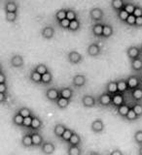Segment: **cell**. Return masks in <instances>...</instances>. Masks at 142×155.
<instances>
[{
	"mask_svg": "<svg viewBox=\"0 0 142 155\" xmlns=\"http://www.w3.org/2000/svg\"><path fill=\"white\" fill-rule=\"evenodd\" d=\"M130 67L131 69L135 72H139L142 70V58L137 57L135 59H133L130 62Z\"/></svg>",
	"mask_w": 142,
	"mask_h": 155,
	"instance_id": "d6986e66",
	"label": "cell"
},
{
	"mask_svg": "<svg viewBox=\"0 0 142 155\" xmlns=\"http://www.w3.org/2000/svg\"><path fill=\"white\" fill-rule=\"evenodd\" d=\"M22 144L24 147H33V140L31 137V133L24 134L22 138Z\"/></svg>",
	"mask_w": 142,
	"mask_h": 155,
	"instance_id": "ac0fdd59",
	"label": "cell"
},
{
	"mask_svg": "<svg viewBox=\"0 0 142 155\" xmlns=\"http://www.w3.org/2000/svg\"><path fill=\"white\" fill-rule=\"evenodd\" d=\"M140 51H141V55H142V46H141V48H140Z\"/></svg>",
	"mask_w": 142,
	"mask_h": 155,
	"instance_id": "680465c9",
	"label": "cell"
},
{
	"mask_svg": "<svg viewBox=\"0 0 142 155\" xmlns=\"http://www.w3.org/2000/svg\"><path fill=\"white\" fill-rule=\"evenodd\" d=\"M68 144L69 145H79L80 143H81V138H80V136L78 135L77 133L74 132V134H73L71 136V138L70 140H68Z\"/></svg>",
	"mask_w": 142,
	"mask_h": 155,
	"instance_id": "d6a6232c",
	"label": "cell"
},
{
	"mask_svg": "<svg viewBox=\"0 0 142 155\" xmlns=\"http://www.w3.org/2000/svg\"><path fill=\"white\" fill-rule=\"evenodd\" d=\"M110 154L111 155H123V152H122L120 149H114L110 152Z\"/></svg>",
	"mask_w": 142,
	"mask_h": 155,
	"instance_id": "11a10c76",
	"label": "cell"
},
{
	"mask_svg": "<svg viewBox=\"0 0 142 155\" xmlns=\"http://www.w3.org/2000/svg\"><path fill=\"white\" fill-rule=\"evenodd\" d=\"M103 25L104 23L96 22L92 27V32L95 37H102V32H103Z\"/></svg>",
	"mask_w": 142,
	"mask_h": 155,
	"instance_id": "9a60e30c",
	"label": "cell"
},
{
	"mask_svg": "<svg viewBox=\"0 0 142 155\" xmlns=\"http://www.w3.org/2000/svg\"><path fill=\"white\" fill-rule=\"evenodd\" d=\"M33 116H34V115L27 116V117H24L23 127H26V128H29V127H30L31 122H32V118H33Z\"/></svg>",
	"mask_w": 142,
	"mask_h": 155,
	"instance_id": "681fc988",
	"label": "cell"
},
{
	"mask_svg": "<svg viewBox=\"0 0 142 155\" xmlns=\"http://www.w3.org/2000/svg\"><path fill=\"white\" fill-rule=\"evenodd\" d=\"M52 81H53V75L50 72V70H49L47 73L42 75V84L46 85V84H52Z\"/></svg>",
	"mask_w": 142,
	"mask_h": 155,
	"instance_id": "1f68e13d",
	"label": "cell"
},
{
	"mask_svg": "<svg viewBox=\"0 0 142 155\" xmlns=\"http://www.w3.org/2000/svg\"><path fill=\"white\" fill-rule=\"evenodd\" d=\"M69 24H70V21L68 18H64V19H62V21H58V25H60V27H61L63 29H68V27H69Z\"/></svg>",
	"mask_w": 142,
	"mask_h": 155,
	"instance_id": "c3c4849f",
	"label": "cell"
},
{
	"mask_svg": "<svg viewBox=\"0 0 142 155\" xmlns=\"http://www.w3.org/2000/svg\"><path fill=\"white\" fill-rule=\"evenodd\" d=\"M18 113L21 114L23 116V117H27V116L33 115L32 114V111L30 110V109L26 108V107H22V108H19V110H18Z\"/></svg>",
	"mask_w": 142,
	"mask_h": 155,
	"instance_id": "8d00e7d4",
	"label": "cell"
},
{
	"mask_svg": "<svg viewBox=\"0 0 142 155\" xmlns=\"http://www.w3.org/2000/svg\"><path fill=\"white\" fill-rule=\"evenodd\" d=\"M87 81V79L84 75L77 74L72 78V84L75 87H82L84 86Z\"/></svg>",
	"mask_w": 142,
	"mask_h": 155,
	"instance_id": "ba28073f",
	"label": "cell"
},
{
	"mask_svg": "<svg viewBox=\"0 0 142 155\" xmlns=\"http://www.w3.org/2000/svg\"><path fill=\"white\" fill-rule=\"evenodd\" d=\"M45 95L48 100H50L52 102H57V100L61 97L60 89L56 88V87H50V88H48L46 90Z\"/></svg>",
	"mask_w": 142,
	"mask_h": 155,
	"instance_id": "3957f363",
	"label": "cell"
},
{
	"mask_svg": "<svg viewBox=\"0 0 142 155\" xmlns=\"http://www.w3.org/2000/svg\"><path fill=\"white\" fill-rule=\"evenodd\" d=\"M29 80L33 81L34 84H42V75L33 69L29 74Z\"/></svg>",
	"mask_w": 142,
	"mask_h": 155,
	"instance_id": "44dd1931",
	"label": "cell"
},
{
	"mask_svg": "<svg viewBox=\"0 0 142 155\" xmlns=\"http://www.w3.org/2000/svg\"><path fill=\"white\" fill-rule=\"evenodd\" d=\"M96 100L92 95H84L82 98V105L85 108H92L96 104Z\"/></svg>",
	"mask_w": 142,
	"mask_h": 155,
	"instance_id": "52a82bcc",
	"label": "cell"
},
{
	"mask_svg": "<svg viewBox=\"0 0 142 155\" xmlns=\"http://www.w3.org/2000/svg\"><path fill=\"white\" fill-rule=\"evenodd\" d=\"M57 106L60 109H61V110H63V109H66L67 107H68V105H69V103H70V100L69 99H67V98H64V97H60L57 100Z\"/></svg>",
	"mask_w": 142,
	"mask_h": 155,
	"instance_id": "cb8c5ba5",
	"label": "cell"
},
{
	"mask_svg": "<svg viewBox=\"0 0 142 155\" xmlns=\"http://www.w3.org/2000/svg\"><path fill=\"white\" fill-rule=\"evenodd\" d=\"M10 62H11V65L15 68H21L23 66V58L22 55L19 54H15L12 56L11 60H10Z\"/></svg>",
	"mask_w": 142,
	"mask_h": 155,
	"instance_id": "5bb4252c",
	"label": "cell"
},
{
	"mask_svg": "<svg viewBox=\"0 0 142 155\" xmlns=\"http://www.w3.org/2000/svg\"><path fill=\"white\" fill-rule=\"evenodd\" d=\"M67 59L71 64H79L83 60V56L81 53L76 51H71L67 53Z\"/></svg>",
	"mask_w": 142,
	"mask_h": 155,
	"instance_id": "277c9868",
	"label": "cell"
},
{
	"mask_svg": "<svg viewBox=\"0 0 142 155\" xmlns=\"http://www.w3.org/2000/svg\"><path fill=\"white\" fill-rule=\"evenodd\" d=\"M113 35V27L108 23H105L103 25V32H102V37L109 38Z\"/></svg>",
	"mask_w": 142,
	"mask_h": 155,
	"instance_id": "4316f807",
	"label": "cell"
},
{
	"mask_svg": "<svg viewBox=\"0 0 142 155\" xmlns=\"http://www.w3.org/2000/svg\"><path fill=\"white\" fill-rule=\"evenodd\" d=\"M131 97L135 101H141L142 100V87L138 86L136 88L131 90Z\"/></svg>",
	"mask_w": 142,
	"mask_h": 155,
	"instance_id": "484cf974",
	"label": "cell"
},
{
	"mask_svg": "<svg viewBox=\"0 0 142 155\" xmlns=\"http://www.w3.org/2000/svg\"><path fill=\"white\" fill-rule=\"evenodd\" d=\"M138 153H139L140 155H142V144L140 145V147H139V150H138Z\"/></svg>",
	"mask_w": 142,
	"mask_h": 155,
	"instance_id": "6f0895ef",
	"label": "cell"
},
{
	"mask_svg": "<svg viewBox=\"0 0 142 155\" xmlns=\"http://www.w3.org/2000/svg\"><path fill=\"white\" fill-rule=\"evenodd\" d=\"M42 120L38 117V116H35L34 115L33 116V118H32V122H31V125H30V128L32 131H37L39 130L41 127H42Z\"/></svg>",
	"mask_w": 142,
	"mask_h": 155,
	"instance_id": "7402d4cb",
	"label": "cell"
},
{
	"mask_svg": "<svg viewBox=\"0 0 142 155\" xmlns=\"http://www.w3.org/2000/svg\"><path fill=\"white\" fill-rule=\"evenodd\" d=\"M60 93H61V97H64V98L71 100L72 96H73V90L70 88V87H63V88L60 89Z\"/></svg>",
	"mask_w": 142,
	"mask_h": 155,
	"instance_id": "83f0119b",
	"label": "cell"
},
{
	"mask_svg": "<svg viewBox=\"0 0 142 155\" xmlns=\"http://www.w3.org/2000/svg\"><path fill=\"white\" fill-rule=\"evenodd\" d=\"M97 104L102 107H108L112 104V94L108 92L102 93L99 98H97Z\"/></svg>",
	"mask_w": 142,
	"mask_h": 155,
	"instance_id": "6da1fadb",
	"label": "cell"
},
{
	"mask_svg": "<svg viewBox=\"0 0 142 155\" xmlns=\"http://www.w3.org/2000/svg\"><path fill=\"white\" fill-rule=\"evenodd\" d=\"M125 104V98H124V94L121 93V92H117V93L112 95V105L116 108H118L121 105Z\"/></svg>",
	"mask_w": 142,
	"mask_h": 155,
	"instance_id": "9c48e42d",
	"label": "cell"
},
{
	"mask_svg": "<svg viewBox=\"0 0 142 155\" xmlns=\"http://www.w3.org/2000/svg\"><path fill=\"white\" fill-rule=\"evenodd\" d=\"M6 82V76L3 73V71L0 72V84H5Z\"/></svg>",
	"mask_w": 142,
	"mask_h": 155,
	"instance_id": "db71d44e",
	"label": "cell"
},
{
	"mask_svg": "<svg viewBox=\"0 0 142 155\" xmlns=\"http://www.w3.org/2000/svg\"><path fill=\"white\" fill-rule=\"evenodd\" d=\"M141 81H142V75H141Z\"/></svg>",
	"mask_w": 142,
	"mask_h": 155,
	"instance_id": "91938a15",
	"label": "cell"
},
{
	"mask_svg": "<svg viewBox=\"0 0 142 155\" xmlns=\"http://www.w3.org/2000/svg\"><path fill=\"white\" fill-rule=\"evenodd\" d=\"M80 28V21L78 19H73V21H70V24L69 27H68V30L69 31H77L79 30Z\"/></svg>",
	"mask_w": 142,
	"mask_h": 155,
	"instance_id": "d590c367",
	"label": "cell"
},
{
	"mask_svg": "<svg viewBox=\"0 0 142 155\" xmlns=\"http://www.w3.org/2000/svg\"><path fill=\"white\" fill-rule=\"evenodd\" d=\"M74 134V131L69 129V128H66V130L64 131V133H63V135L61 136V140H65V142H68V140H70L71 138V136Z\"/></svg>",
	"mask_w": 142,
	"mask_h": 155,
	"instance_id": "74e56055",
	"label": "cell"
},
{
	"mask_svg": "<svg viewBox=\"0 0 142 155\" xmlns=\"http://www.w3.org/2000/svg\"><path fill=\"white\" fill-rule=\"evenodd\" d=\"M126 82H128V86H129V90H133L136 87L140 86V81L137 76L135 75H131L130 76L128 79H126Z\"/></svg>",
	"mask_w": 142,
	"mask_h": 155,
	"instance_id": "30bf717a",
	"label": "cell"
},
{
	"mask_svg": "<svg viewBox=\"0 0 142 155\" xmlns=\"http://www.w3.org/2000/svg\"><path fill=\"white\" fill-rule=\"evenodd\" d=\"M23 119H24L23 116L21 114H19V113H17L16 114L13 116L12 122L15 125H16V126H23Z\"/></svg>",
	"mask_w": 142,
	"mask_h": 155,
	"instance_id": "4dcf8cb0",
	"label": "cell"
},
{
	"mask_svg": "<svg viewBox=\"0 0 142 155\" xmlns=\"http://www.w3.org/2000/svg\"><path fill=\"white\" fill-rule=\"evenodd\" d=\"M41 35L44 39L50 40L55 35V28L53 26H45L41 30Z\"/></svg>",
	"mask_w": 142,
	"mask_h": 155,
	"instance_id": "4fadbf2b",
	"label": "cell"
},
{
	"mask_svg": "<svg viewBox=\"0 0 142 155\" xmlns=\"http://www.w3.org/2000/svg\"><path fill=\"white\" fill-rule=\"evenodd\" d=\"M91 129L92 132L95 133H101L102 131L104 130V123L102 119L97 118L95 120H94L91 124Z\"/></svg>",
	"mask_w": 142,
	"mask_h": 155,
	"instance_id": "8992f818",
	"label": "cell"
},
{
	"mask_svg": "<svg viewBox=\"0 0 142 155\" xmlns=\"http://www.w3.org/2000/svg\"><path fill=\"white\" fill-rule=\"evenodd\" d=\"M131 108L134 110L136 114L138 115V117L142 116V104H140V103H135L133 107H131Z\"/></svg>",
	"mask_w": 142,
	"mask_h": 155,
	"instance_id": "f6af8a7d",
	"label": "cell"
},
{
	"mask_svg": "<svg viewBox=\"0 0 142 155\" xmlns=\"http://www.w3.org/2000/svg\"><path fill=\"white\" fill-rule=\"evenodd\" d=\"M67 127H65V125H63L61 123H57L56 126L54 127V134H55L56 137L57 138H61V136L64 133V131L66 130Z\"/></svg>",
	"mask_w": 142,
	"mask_h": 155,
	"instance_id": "ffe728a7",
	"label": "cell"
},
{
	"mask_svg": "<svg viewBox=\"0 0 142 155\" xmlns=\"http://www.w3.org/2000/svg\"><path fill=\"white\" fill-rule=\"evenodd\" d=\"M133 15L135 17H142V7L139 6V5H135Z\"/></svg>",
	"mask_w": 142,
	"mask_h": 155,
	"instance_id": "f907efd6",
	"label": "cell"
},
{
	"mask_svg": "<svg viewBox=\"0 0 142 155\" xmlns=\"http://www.w3.org/2000/svg\"><path fill=\"white\" fill-rule=\"evenodd\" d=\"M66 11H67V9H61V10H58V11L56 13L55 18L57 21V22L62 21V19L66 18Z\"/></svg>",
	"mask_w": 142,
	"mask_h": 155,
	"instance_id": "e575fe53",
	"label": "cell"
},
{
	"mask_svg": "<svg viewBox=\"0 0 142 155\" xmlns=\"http://www.w3.org/2000/svg\"><path fill=\"white\" fill-rule=\"evenodd\" d=\"M82 153V149L79 145H69L67 149L68 155H80Z\"/></svg>",
	"mask_w": 142,
	"mask_h": 155,
	"instance_id": "f546056e",
	"label": "cell"
},
{
	"mask_svg": "<svg viewBox=\"0 0 142 155\" xmlns=\"http://www.w3.org/2000/svg\"><path fill=\"white\" fill-rule=\"evenodd\" d=\"M31 137L33 140V145L34 147H41L44 143L43 136L41 134H39L38 132H33L31 133Z\"/></svg>",
	"mask_w": 142,
	"mask_h": 155,
	"instance_id": "2e32d148",
	"label": "cell"
},
{
	"mask_svg": "<svg viewBox=\"0 0 142 155\" xmlns=\"http://www.w3.org/2000/svg\"><path fill=\"white\" fill-rule=\"evenodd\" d=\"M130 108L131 107H130L129 105L123 104V105H121L120 107L117 108V113H118V114L120 116H122V117H126V114H128V113H129V110H130Z\"/></svg>",
	"mask_w": 142,
	"mask_h": 155,
	"instance_id": "603a6c76",
	"label": "cell"
},
{
	"mask_svg": "<svg viewBox=\"0 0 142 155\" xmlns=\"http://www.w3.org/2000/svg\"><path fill=\"white\" fill-rule=\"evenodd\" d=\"M135 26L136 27H142V17H136Z\"/></svg>",
	"mask_w": 142,
	"mask_h": 155,
	"instance_id": "816d5d0a",
	"label": "cell"
},
{
	"mask_svg": "<svg viewBox=\"0 0 142 155\" xmlns=\"http://www.w3.org/2000/svg\"><path fill=\"white\" fill-rule=\"evenodd\" d=\"M106 92L110 94H115L118 92V81H111L106 84Z\"/></svg>",
	"mask_w": 142,
	"mask_h": 155,
	"instance_id": "e0dca14e",
	"label": "cell"
},
{
	"mask_svg": "<svg viewBox=\"0 0 142 155\" xmlns=\"http://www.w3.org/2000/svg\"><path fill=\"white\" fill-rule=\"evenodd\" d=\"M135 19H136V17L133 14H130L128 17V18H126V23L129 24V25H130V26H135Z\"/></svg>",
	"mask_w": 142,
	"mask_h": 155,
	"instance_id": "bcb514c9",
	"label": "cell"
},
{
	"mask_svg": "<svg viewBox=\"0 0 142 155\" xmlns=\"http://www.w3.org/2000/svg\"><path fill=\"white\" fill-rule=\"evenodd\" d=\"M4 10L5 12H15L17 13L18 12V5L16 2L14 1H9L5 3V6H4Z\"/></svg>",
	"mask_w": 142,
	"mask_h": 155,
	"instance_id": "d4e9b609",
	"label": "cell"
},
{
	"mask_svg": "<svg viewBox=\"0 0 142 155\" xmlns=\"http://www.w3.org/2000/svg\"><path fill=\"white\" fill-rule=\"evenodd\" d=\"M126 90H129V86H128V82L126 80H120L118 81V92L121 93H124Z\"/></svg>",
	"mask_w": 142,
	"mask_h": 155,
	"instance_id": "836d02e7",
	"label": "cell"
},
{
	"mask_svg": "<svg viewBox=\"0 0 142 155\" xmlns=\"http://www.w3.org/2000/svg\"><path fill=\"white\" fill-rule=\"evenodd\" d=\"M124 9H125L126 11L128 12L130 15V14H133L134 9H135V5L133 4V3H126V4H125Z\"/></svg>",
	"mask_w": 142,
	"mask_h": 155,
	"instance_id": "7dc6e473",
	"label": "cell"
},
{
	"mask_svg": "<svg viewBox=\"0 0 142 155\" xmlns=\"http://www.w3.org/2000/svg\"><path fill=\"white\" fill-rule=\"evenodd\" d=\"M17 17H18V15L15 12H6V16H5L6 21L9 22H14L17 19Z\"/></svg>",
	"mask_w": 142,
	"mask_h": 155,
	"instance_id": "b9f144b4",
	"label": "cell"
},
{
	"mask_svg": "<svg viewBox=\"0 0 142 155\" xmlns=\"http://www.w3.org/2000/svg\"><path fill=\"white\" fill-rule=\"evenodd\" d=\"M133 138H134V140H135V143L141 145L142 144V130H138V131H136L134 136H133Z\"/></svg>",
	"mask_w": 142,
	"mask_h": 155,
	"instance_id": "ee69618b",
	"label": "cell"
},
{
	"mask_svg": "<svg viewBox=\"0 0 142 155\" xmlns=\"http://www.w3.org/2000/svg\"><path fill=\"white\" fill-rule=\"evenodd\" d=\"M126 118L128 119V120H130V121H133V120H136V119L139 118V117H138V115L136 114L133 108H130V110H129L128 114H126Z\"/></svg>",
	"mask_w": 142,
	"mask_h": 155,
	"instance_id": "ab89813d",
	"label": "cell"
},
{
	"mask_svg": "<svg viewBox=\"0 0 142 155\" xmlns=\"http://www.w3.org/2000/svg\"><path fill=\"white\" fill-rule=\"evenodd\" d=\"M78 16L77 13L72 9H67L66 11V18H68L69 21H73V19H77Z\"/></svg>",
	"mask_w": 142,
	"mask_h": 155,
	"instance_id": "7bdbcfd3",
	"label": "cell"
},
{
	"mask_svg": "<svg viewBox=\"0 0 142 155\" xmlns=\"http://www.w3.org/2000/svg\"><path fill=\"white\" fill-rule=\"evenodd\" d=\"M56 147L52 142H44L41 145V150L44 154H53L55 152Z\"/></svg>",
	"mask_w": 142,
	"mask_h": 155,
	"instance_id": "7c38bea8",
	"label": "cell"
},
{
	"mask_svg": "<svg viewBox=\"0 0 142 155\" xmlns=\"http://www.w3.org/2000/svg\"><path fill=\"white\" fill-rule=\"evenodd\" d=\"M7 92V85L5 84H0V93H6Z\"/></svg>",
	"mask_w": 142,
	"mask_h": 155,
	"instance_id": "f5cc1de1",
	"label": "cell"
},
{
	"mask_svg": "<svg viewBox=\"0 0 142 155\" xmlns=\"http://www.w3.org/2000/svg\"><path fill=\"white\" fill-rule=\"evenodd\" d=\"M103 11L100 8H92L90 11V18L92 21L99 22L103 19Z\"/></svg>",
	"mask_w": 142,
	"mask_h": 155,
	"instance_id": "7a4b0ae2",
	"label": "cell"
},
{
	"mask_svg": "<svg viewBox=\"0 0 142 155\" xmlns=\"http://www.w3.org/2000/svg\"><path fill=\"white\" fill-rule=\"evenodd\" d=\"M34 70H35L36 72H38L39 74L43 75L49 71V68L47 67L46 64H38L35 68H34Z\"/></svg>",
	"mask_w": 142,
	"mask_h": 155,
	"instance_id": "60d3db41",
	"label": "cell"
},
{
	"mask_svg": "<svg viewBox=\"0 0 142 155\" xmlns=\"http://www.w3.org/2000/svg\"><path fill=\"white\" fill-rule=\"evenodd\" d=\"M111 6H112V8H113L114 11L118 12V11H120V10L124 9V6H125L124 0H112Z\"/></svg>",
	"mask_w": 142,
	"mask_h": 155,
	"instance_id": "f1b7e54d",
	"label": "cell"
},
{
	"mask_svg": "<svg viewBox=\"0 0 142 155\" xmlns=\"http://www.w3.org/2000/svg\"><path fill=\"white\" fill-rule=\"evenodd\" d=\"M117 15H118V18L124 22H126V18H128V17L130 16V14L126 12L125 9H122V10H120V11H118L117 12Z\"/></svg>",
	"mask_w": 142,
	"mask_h": 155,
	"instance_id": "f35d334b",
	"label": "cell"
},
{
	"mask_svg": "<svg viewBox=\"0 0 142 155\" xmlns=\"http://www.w3.org/2000/svg\"><path fill=\"white\" fill-rule=\"evenodd\" d=\"M126 54H128L130 60L135 59V58H137V57H140V55H141L140 48H138L137 47H130L128 50H126Z\"/></svg>",
	"mask_w": 142,
	"mask_h": 155,
	"instance_id": "8fae6325",
	"label": "cell"
},
{
	"mask_svg": "<svg viewBox=\"0 0 142 155\" xmlns=\"http://www.w3.org/2000/svg\"><path fill=\"white\" fill-rule=\"evenodd\" d=\"M0 101H1L2 103H5V102L7 101V99H6V93H0Z\"/></svg>",
	"mask_w": 142,
	"mask_h": 155,
	"instance_id": "9f6ffc18",
	"label": "cell"
},
{
	"mask_svg": "<svg viewBox=\"0 0 142 155\" xmlns=\"http://www.w3.org/2000/svg\"><path fill=\"white\" fill-rule=\"evenodd\" d=\"M100 52H101V48L99 44H96V43H92L87 48L88 55L92 57H95L97 55H99Z\"/></svg>",
	"mask_w": 142,
	"mask_h": 155,
	"instance_id": "5b68a950",
	"label": "cell"
}]
</instances>
